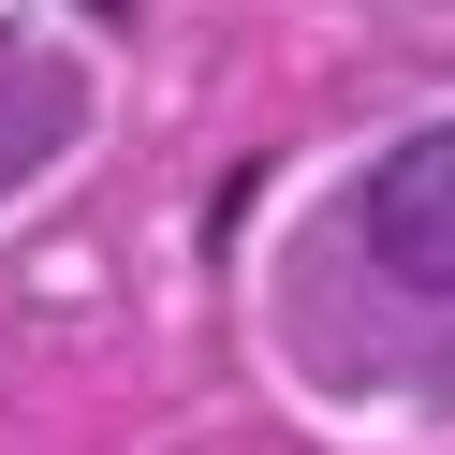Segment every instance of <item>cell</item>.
Wrapping results in <instances>:
<instances>
[{"mask_svg":"<svg viewBox=\"0 0 455 455\" xmlns=\"http://www.w3.org/2000/svg\"><path fill=\"white\" fill-rule=\"evenodd\" d=\"M74 132V74H30V60H0V191L30 177L44 148Z\"/></svg>","mask_w":455,"mask_h":455,"instance_id":"obj_2","label":"cell"},{"mask_svg":"<svg viewBox=\"0 0 455 455\" xmlns=\"http://www.w3.org/2000/svg\"><path fill=\"white\" fill-rule=\"evenodd\" d=\"M367 250L426 294H455V132H411V148L367 177Z\"/></svg>","mask_w":455,"mask_h":455,"instance_id":"obj_1","label":"cell"}]
</instances>
